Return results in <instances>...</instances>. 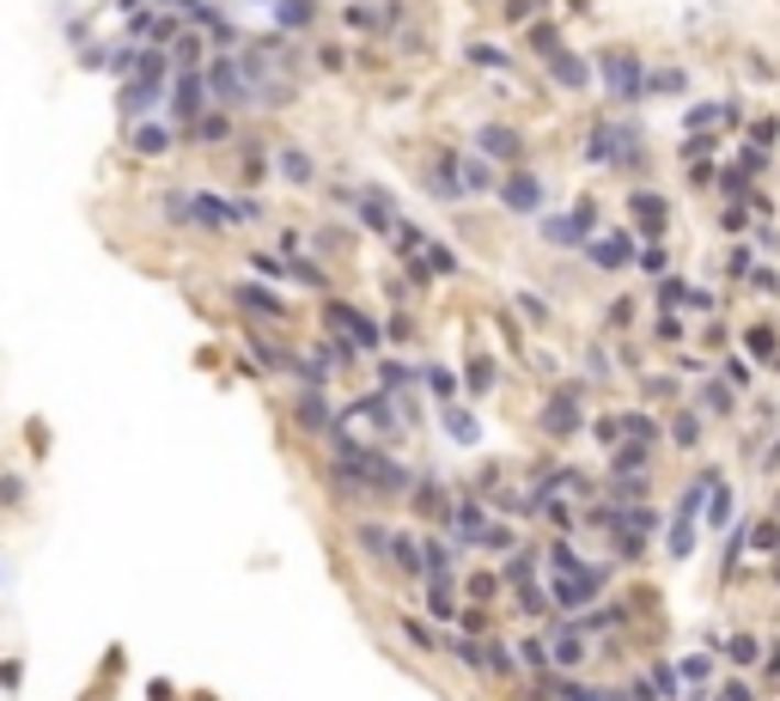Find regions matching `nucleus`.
<instances>
[{"label":"nucleus","instance_id":"13d9d810","mask_svg":"<svg viewBox=\"0 0 780 701\" xmlns=\"http://www.w3.org/2000/svg\"><path fill=\"white\" fill-rule=\"evenodd\" d=\"M518 311H525L530 324H549V305H542L537 293H518Z\"/></svg>","mask_w":780,"mask_h":701},{"label":"nucleus","instance_id":"6e6d98bb","mask_svg":"<svg viewBox=\"0 0 780 701\" xmlns=\"http://www.w3.org/2000/svg\"><path fill=\"white\" fill-rule=\"evenodd\" d=\"M640 463H647V446H640V439L616 451V470H622V477H628V470H640Z\"/></svg>","mask_w":780,"mask_h":701},{"label":"nucleus","instance_id":"4468645a","mask_svg":"<svg viewBox=\"0 0 780 701\" xmlns=\"http://www.w3.org/2000/svg\"><path fill=\"white\" fill-rule=\"evenodd\" d=\"M427 196L433 201H446V208H458V201H470L463 196V184H458V146H439L433 160H427Z\"/></svg>","mask_w":780,"mask_h":701},{"label":"nucleus","instance_id":"58836bf2","mask_svg":"<svg viewBox=\"0 0 780 701\" xmlns=\"http://www.w3.org/2000/svg\"><path fill=\"white\" fill-rule=\"evenodd\" d=\"M476 549H488V556H513V549H518V530H513V525H494V518H488V530H482Z\"/></svg>","mask_w":780,"mask_h":701},{"label":"nucleus","instance_id":"c9c22d12","mask_svg":"<svg viewBox=\"0 0 780 701\" xmlns=\"http://www.w3.org/2000/svg\"><path fill=\"white\" fill-rule=\"evenodd\" d=\"M549 659H556V665H580L585 659V640H580L573 622H556V635H549Z\"/></svg>","mask_w":780,"mask_h":701},{"label":"nucleus","instance_id":"f704fd0d","mask_svg":"<svg viewBox=\"0 0 780 701\" xmlns=\"http://www.w3.org/2000/svg\"><path fill=\"white\" fill-rule=\"evenodd\" d=\"M628 208H635V220H640V232H647V239H659V232H664V201L652 196V189H635V196H628Z\"/></svg>","mask_w":780,"mask_h":701},{"label":"nucleus","instance_id":"de8ad7c7","mask_svg":"<svg viewBox=\"0 0 780 701\" xmlns=\"http://www.w3.org/2000/svg\"><path fill=\"white\" fill-rule=\"evenodd\" d=\"M244 263L256 269V275H268V281H287V256H268V251H251Z\"/></svg>","mask_w":780,"mask_h":701},{"label":"nucleus","instance_id":"5701e85b","mask_svg":"<svg viewBox=\"0 0 780 701\" xmlns=\"http://www.w3.org/2000/svg\"><path fill=\"white\" fill-rule=\"evenodd\" d=\"M232 153H239V184H263L268 177V153H275V146H268L263 134H239Z\"/></svg>","mask_w":780,"mask_h":701},{"label":"nucleus","instance_id":"4be33fe9","mask_svg":"<svg viewBox=\"0 0 780 701\" xmlns=\"http://www.w3.org/2000/svg\"><path fill=\"white\" fill-rule=\"evenodd\" d=\"M318 7H323V0H268L281 37H287V31H293V37H305V31L318 25Z\"/></svg>","mask_w":780,"mask_h":701},{"label":"nucleus","instance_id":"a211bd4d","mask_svg":"<svg viewBox=\"0 0 780 701\" xmlns=\"http://www.w3.org/2000/svg\"><path fill=\"white\" fill-rule=\"evenodd\" d=\"M348 543H354L372 568H391V525H384V518H354V525H348Z\"/></svg>","mask_w":780,"mask_h":701},{"label":"nucleus","instance_id":"37998d69","mask_svg":"<svg viewBox=\"0 0 780 701\" xmlns=\"http://www.w3.org/2000/svg\"><path fill=\"white\" fill-rule=\"evenodd\" d=\"M513 592H518V610H525V616H542V610L556 604V598L542 592V585H537V580H530V585H513Z\"/></svg>","mask_w":780,"mask_h":701},{"label":"nucleus","instance_id":"79ce46f5","mask_svg":"<svg viewBox=\"0 0 780 701\" xmlns=\"http://www.w3.org/2000/svg\"><path fill=\"white\" fill-rule=\"evenodd\" d=\"M537 580V556L530 549H513V561H506V585H530Z\"/></svg>","mask_w":780,"mask_h":701},{"label":"nucleus","instance_id":"a19ab883","mask_svg":"<svg viewBox=\"0 0 780 701\" xmlns=\"http://www.w3.org/2000/svg\"><path fill=\"white\" fill-rule=\"evenodd\" d=\"M513 671H518V653L506 640H488V671L482 677H513Z\"/></svg>","mask_w":780,"mask_h":701},{"label":"nucleus","instance_id":"e433bc0d","mask_svg":"<svg viewBox=\"0 0 780 701\" xmlns=\"http://www.w3.org/2000/svg\"><path fill=\"white\" fill-rule=\"evenodd\" d=\"M525 50L549 62V55H561V31L549 25V19H530V25H525Z\"/></svg>","mask_w":780,"mask_h":701},{"label":"nucleus","instance_id":"473e14b6","mask_svg":"<svg viewBox=\"0 0 780 701\" xmlns=\"http://www.w3.org/2000/svg\"><path fill=\"white\" fill-rule=\"evenodd\" d=\"M458 379H463V391H470V397H488L494 384H501V366H494V354H470V366H463Z\"/></svg>","mask_w":780,"mask_h":701},{"label":"nucleus","instance_id":"2f4dec72","mask_svg":"<svg viewBox=\"0 0 780 701\" xmlns=\"http://www.w3.org/2000/svg\"><path fill=\"white\" fill-rule=\"evenodd\" d=\"M458 580H427V622H458Z\"/></svg>","mask_w":780,"mask_h":701},{"label":"nucleus","instance_id":"6e6552de","mask_svg":"<svg viewBox=\"0 0 780 701\" xmlns=\"http://www.w3.org/2000/svg\"><path fill=\"white\" fill-rule=\"evenodd\" d=\"M592 226H597V208H592V201H580L573 213H549V220H542L537 232H542L549 244H556V251H585Z\"/></svg>","mask_w":780,"mask_h":701},{"label":"nucleus","instance_id":"b1692460","mask_svg":"<svg viewBox=\"0 0 780 701\" xmlns=\"http://www.w3.org/2000/svg\"><path fill=\"white\" fill-rule=\"evenodd\" d=\"M165 55H172V67H208V37H201V25H177Z\"/></svg>","mask_w":780,"mask_h":701},{"label":"nucleus","instance_id":"7ed1b4c3","mask_svg":"<svg viewBox=\"0 0 780 701\" xmlns=\"http://www.w3.org/2000/svg\"><path fill=\"white\" fill-rule=\"evenodd\" d=\"M409 489H415V470L403 458H391L384 446H372L366 451V494L372 501H409Z\"/></svg>","mask_w":780,"mask_h":701},{"label":"nucleus","instance_id":"cd10ccee","mask_svg":"<svg viewBox=\"0 0 780 701\" xmlns=\"http://www.w3.org/2000/svg\"><path fill=\"white\" fill-rule=\"evenodd\" d=\"M287 281H299V287H305V293H318V299L330 293V269H323L318 256H305V251L287 256Z\"/></svg>","mask_w":780,"mask_h":701},{"label":"nucleus","instance_id":"412c9836","mask_svg":"<svg viewBox=\"0 0 780 701\" xmlns=\"http://www.w3.org/2000/svg\"><path fill=\"white\" fill-rule=\"evenodd\" d=\"M458 184H463V196H494L501 189V165L482 160V153H458Z\"/></svg>","mask_w":780,"mask_h":701},{"label":"nucleus","instance_id":"1a4fd4ad","mask_svg":"<svg viewBox=\"0 0 780 701\" xmlns=\"http://www.w3.org/2000/svg\"><path fill=\"white\" fill-rule=\"evenodd\" d=\"M537 427L549 439H573L585 427V409H580V384H561L556 397L542 403V415H537Z\"/></svg>","mask_w":780,"mask_h":701},{"label":"nucleus","instance_id":"f3484780","mask_svg":"<svg viewBox=\"0 0 780 701\" xmlns=\"http://www.w3.org/2000/svg\"><path fill=\"white\" fill-rule=\"evenodd\" d=\"M501 208H513V213H542V201H549V189H542V177H530V172H513V177H501Z\"/></svg>","mask_w":780,"mask_h":701},{"label":"nucleus","instance_id":"2eb2a0df","mask_svg":"<svg viewBox=\"0 0 780 701\" xmlns=\"http://www.w3.org/2000/svg\"><path fill=\"white\" fill-rule=\"evenodd\" d=\"M268 172H275V184H287V189H311V184H318V160H311L305 146H287V141L268 153Z\"/></svg>","mask_w":780,"mask_h":701},{"label":"nucleus","instance_id":"0e129e2a","mask_svg":"<svg viewBox=\"0 0 780 701\" xmlns=\"http://www.w3.org/2000/svg\"><path fill=\"white\" fill-rule=\"evenodd\" d=\"M750 354H774V336H768V330H750Z\"/></svg>","mask_w":780,"mask_h":701},{"label":"nucleus","instance_id":"7c9ffc66","mask_svg":"<svg viewBox=\"0 0 780 701\" xmlns=\"http://www.w3.org/2000/svg\"><path fill=\"white\" fill-rule=\"evenodd\" d=\"M372 379H378L384 397H403V391H415V366H409V360H397V354H378V372H372Z\"/></svg>","mask_w":780,"mask_h":701},{"label":"nucleus","instance_id":"8fccbe9b","mask_svg":"<svg viewBox=\"0 0 780 701\" xmlns=\"http://www.w3.org/2000/svg\"><path fill=\"white\" fill-rule=\"evenodd\" d=\"M0 506H25V477L19 470H0Z\"/></svg>","mask_w":780,"mask_h":701},{"label":"nucleus","instance_id":"aec40b11","mask_svg":"<svg viewBox=\"0 0 780 701\" xmlns=\"http://www.w3.org/2000/svg\"><path fill=\"white\" fill-rule=\"evenodd\" d=\"M160 220L172 226V232H196V184L160 189Z\"/></svg>","mask_w":780,"mask_h":701},{"label":"nucleus","instance_id":"72a5a7b5","mask_svg":"<svg viewBox=\"0 0 780 701\" xmlns=\"http://www.w3.org/2000/svg\"><path fill=\"white\" fill-rule=\"evenodd\" d=\"M391 561H397V580L421 585V543L403 537V530H391Z\"/></svg>","mask_w":780,"mask_h":701},{"label":"nucleus","instance_id":"0eeeda50","mask_svg":"<svg viewBox=\"0 0 780 701\" xmlns=\"http://www.w3.org/2000/svg\"><path fill=\"white\" fill-rule=\"evenodd\" d=\"M201 74H208V92H213V105H226V110H244V67H239V50H213Z\"/></svg>","mask_w":780,"mask_h":701},{"label":"nucleus","instance_id":"3c124183","mask_svg":"<svg viewBox=\"0 0 780 701\" xmlns=\"http://www.w3.org/2000/svg\"><path fill=\"white\" fill-rule=\"evenodd\" d=\"M463 55H470L476 67H506V50H494V43H470Z\"/></svg>","mask_w":780,"mask_h":701},{"label":"nucleus","instance_id":"bb28decb","mask_svg":"<svg viewBox=\"0 0 780 701\" xmlns=\"http://www.w3.org/2000/svg\"><path fill=\"white\" fill-rule=\"evenodd\" d=\"M585 256H592L597 269H622L628 256H635V239H628V232H609V239H585Z\"/></svg>","mask_w":780,"mask_h":701},{"label":"nucleus","instance_id":"c756f323","mask_svg":"<svg viewBox=\"0 0 780 701\" xmlns=\"http://www.w3.org/2000/svg\"><path fill=\"white\" fill-rule=\"evenodd\" d=\"M439 427H446V439H451V446H476V434H482V427H476V415L463 409V403H439Z\"/></svg>","mask_w":780,"mask_h":701},{"label":"nucleus","instance_id":"49530a36","mask_svg":"<svg viewBox=\"0 0 780 701\" xmlns=\"http://www.w3.org/2000/svg\"><path fill=\"white\" fill-rule=\"evenodd\" d=\"M695 549V513H677V530H671V556H689Z\"/></svg>","mask_w":780,"mask_h":701},{"label":"nucleus","instance_id":"603ef678","mask_svg":"<svg viewBox=\"0 0 780 701\" xmlns=\"http://www.w3.org/2000/svg\"><path fill=\"white\" fill-rule=\"evenodd\" d=\"M458 628H463V635H488V616H482L476 604H463L458 610Z\"/></svg>","mask_w":780,"mask_h":701},{"label":"nucleus","instance_id":"c85d7f7f","mask_svg":"<svg viewBox=\"0 0 780 701\" xmlns=\"http://www.w3.org/2000/svg\"><path fill=\"white\" fill-rule=\"evenodd\" d=\"M549 80L556 86H568V92H585V86H592V62H580V55H549Z\"/></svg>","mask_w":780,"mask_h":701},{"label":"nucleus","instance_id":"a878e982","mask_svg":"<svg viewBox=\"0 0 780 701\" xmlns=\"http://www.w3.org/2000/svg\"><path fill=\"white\" fill-rule=\"evenodd\" d=\"M415 384H421L433 403H458V372H451L446 360H427V366H415Z\"/></svg>","mask_w":780,"mask_h":701},{"label":"nucleus","instance_id":"09e8293b","mask_svg":"<svg viewBox=\"0 0 780 701\" xmlns=\"http://www.w3.org/2000/svg\"><path fill=\"white\" fill-rule=\"evenodd\" d=\"M542 7H549V0H501V13L513 19V25H530V19L542 13Z\"/></svg>","mask_w":780,"mask_h":701},{"label":"nucleus","instance_id":"052dcab7","mask_svg":"<svg viewBox=\"0 0 780 701\" xmlns=\"http://www.w3.org/2000/svg\"><path fill=\"white\" fill-rule=\"evenodd\" d=\"M652 689H659V695H677V677H671V665H652Z\"/></svg>","mask_w":780,"mask_h":701},{"label":"nucleus","instance_id":"6ab92c4d","mask_svg":"<svg viewBox=\"0 0 780 701\" xmlns=\"http://www.w3.org/2000/svg\"><path fill=\"white\" fill-rule=\"evenodd\" d=\"M409 506L421 518H433V525H446V513H451V489L433 477V470H415V489H409Z\"/></svg>","mask_w":780,"mask_h":701},{"label":"nucleus","instance_id":"864d4df0","mask_svg":"<svg viewBox=\"0 0 780 701\" xmlns=\"http://www.w3.org/2000/svg\"><path fill=\"white\" fill-rule=\"evenodd\" d=\"M647 92H683V74L664 67V74H647Z\"/></svg>","mask_w":780,"mask_h":701},{"label":"nucleus","instance_id":"20e7f679","mask_svg":"<svg viewBox=\"0 0 780 701\" xmlns=\"http://www.w3.org/2000/svg\"><path fill=\"white\" fill-rule=\"evenodd\" d=\"M287 421H293V434H299V439H330V427H336L330 391H311V384H299V391H293V403H287Z\"/></svg>","mask_w":780,"mask_h":701},{"label":"nucleus","instance_id":"4d7b16f0","mask_svg":"<svg viewBox=\"0 0 780 701\" xmlns=\"http://www.w3.org/2000/svg\"><path fill=\"white\" fill-rule=\"evenodd\" d=\"M671 439H677V446H695V439H701V421H695V415H677Z\"/></svg>","mask_w":780,"mask_h":701},{"label":"nucleus","instance_id":"393cba45","mask_svg":"<svg viewBox=\"0 0 780 701\" xmlns=\"http://www.w3.org/2000/svg\"><path fill=\"white\" fill-rule=\"evenodd\" d=\"M427 580H458V556L446 537H421V585Z\"/></svg>","mask_w":780,"mask_h":701},{"label":"nucleus","instance_id":"423d86ee","mask_svg":"<svg viewBox=\"0 0 780 701\" xmlns=\"http://www.w3.org/2000/svg\"><path fill=\"white\" fill-rule=\"evenodd\" d=\"M597 74H604V92L622 98V105L647 92V67H640V55H628V50H604L597 55Z\"/></svg>","mask_w":780,"mask_h":701},{"label":"nucleus","instance_id":"5fc2aeb1","mask_svg":"<svg viewBox=\"0 0 780 701\" xmlns=\"http://www.w3.org/2000/svg\"><path fill=\"white\" fill-rule=\"evenodd\" d=\"M232 208H239V226H256V220H263V201H256V196H232Z\"/></svg>","mask_w":780,"mask_h":701},{"label":"nucleus","instance_id":"a18cd8bd","mask_svg":"<svg viewBox=\"0 0 780 701\" xmlns=\"http://www.w3.org/2000/svg\"><path fill=\"white\" fill-rule=\"evenodd\" d=\"M348 62H354L348 43H318V67H323V74H348Z\"/></svg>","mask_w":780,"mask_h":701},{"label":"nucleus","instance_id":"f257e3e1","mask_svg":"<svg viewBox=\"0 0 780 701\" xmlns=\"http://www.w3.org/2000/svg\"><path fill=\"white\" fill-rule=\"evenodd\" d=\"M323 330L342 336V342H354L360 354H384V324L366 318L354 299H336V293H323Z\"/></svg>","mask_w":780,"mask_h":701},{"label":"nucleus","instance_id":"c03bdc74","mask_svg":"<svg viewBox=\"0 0 780 701\" xmlns=\"http://www.w3.org/2000/svg\"><path fill=\"white\" fill-rule=\"evenodd\" d=\"M74 62H80L86 74H105V67H110V43H80V50H74Z\"/></svg>","mask_w":780,"mask_h":701},{"label":"nucleus","instance_id":"dca6fc26","mask_svg":"<svg viewBox=\"0 0 780 701\" xmlns=\"http://www.w3.org/2000/svg\"><path fill=\"white\" fill-rule=\"evenodd\" d=\"M476 153H482V160H494V165H518V160H525V134L506 129V122H482V129H476Z\"/></svg>","mask_w":780,"mask_h":701},{"label":"nucleus","instance_id":"680f3d73","mask_svg":"<svg viewBox=\"0 0 780 701\" xmlns=\"http://www.w3.org/2000/svg\"><path fill=\"white\" fill-rule=\"evenodd\" d=\"M501 592V580H494V573H482V580H470V598H494Z\"/></svg>","mask_w":780,"mask_h":701},{"label":"nucleus","instance_id":"bf43d9fd","mask_svg":"<svg viewBox=\"0 0 780 701\" xmlns=\"http://www.w3.org/2000/svg\"><path fill=\"white\" fill-rule=\"evenodd\" d=\"M384 293H391V305H409L415 293H409V275H384Z\"/></svg>","mask_w":780,"mask_h":701},{"label":"nucleus","instance_id":"ddd939ff","mask_svg":"<svg viewBox=\"0 0 780 701\" xmlns=\"http://www.w3.org/2000/svg\"><path fill=\"white\" fill-rule=\"evenodd\" d=\"M446 530H451V543H458V549H476L482 530H488V506H482V494H463V501H451Z\"/></svg>","mask_w":780,"mask_h":701},{"label":"nucleus","instance_id":"f03ea898","mask_svg":"<svg viewBox=\"0 0 780 701\" xmlns=\"http://www.w3.org/2000/svg\"><path fill=\"white\" fill-rule=\"evenodd\" d=\"M208 105H213L208 74H201V67H177L172 86H165V117H172V129H189Z\"/></svg>","mask_w":780,"mask_h":701},{"label":"nucleus","instance_id":"39448f33","mask_svg":"<svg viewBox=\"0 0 780 701\" xmlns=\"http://www.w3.org/2000/svg\"><path fill=\"white\" fill-rule=\"evenodd\" d=\"M239 141V122H232V110L226 105H208L189 129H177V146H196V153H220V146Z\"/></svg>","mask_w":780,"mask_h":701},{"label":"nucleus","instance_id":"4c0bfd02","mask_svg":"<svg viewBox=\"0 0 780 701\" xmlns=\"http://www.w3.org/2000/svg\"><path fill=\"white\" fill-rule=\"evenodd\" d=\"M391 622H397V635L409 640L415 653H439V635L427 628V616H391Z\"/></svg>","mask_w":780,"mask_h":701},{"label":"nucleus","instance_id":"9b49d317","mask_svg":"<svg viewBox=\"0 0 780 701\" xmlns=\"http://www.w3.org/2000/svg\"><path fill=\"white\" fill-rule=\"evenodd\" d=\"M348 213H354V220L366 226L372 239H384V232L397 226V213H403V208H397V196H391L384 184H366V189H360V201H354Z\"/></svg>","mask_w":780,"mask_h":701},{"label":"nucleus","instance_id":"f8f14e48","mask_svg":"<svg viewBox=\"0 0 780 701\" xmlns=\"http://www.w3.org/2000/svg\"><path fill=\"white\" fill-rule=\"evenodd\" d=\"M122 134H129V153L134 160H165L177 146V129L160 117H141V122H122Z\"/></svg>","mask_w":780,"mask_h":701},{"label":"nucleus","instance_id":"ea45409f","mask_svg":"<svg viewBox=\"0 0 780 701\" xmlns=\"http://www.w3.org/2000/svg\"><path fill=\"white\" fill-rule=\"evenodd\" d=\"M378 324H384V342H397V348H409L415 336H421V330H415V318H409V311H403V305H397V311H391V318H378Z\"/></svg>","mask_w":780,"mask_h":701},{"label":"nucleus","instance_id":"9d476101","mask_svg":"<svg viewBox=\"0 0 780 701\" xmlns=\"http://www.w3.org/2000/svg\"><path fill=\"white\" fill-rule=\"evenodd\" d=\"M232 305H239L244 318H263V324H287L293 305L281 299L275 287H263V281H232Z\"/></svg>","mask_w":780,"mask_h":701},{"label":"nucleus","instance_id":"e2e57ef3","mask_svg":"<svg viewBox=\"0 0 780 701\" xmlns=\"http://www.w3.org/2000/svg\"><path fill=\"white\" fill-rule=\"evenodd\" d=\"M592 434L604 439V446H616V439H622V421H592Z\"/></svg>","mask_w":780,"mask_h":701}]
</instances>
